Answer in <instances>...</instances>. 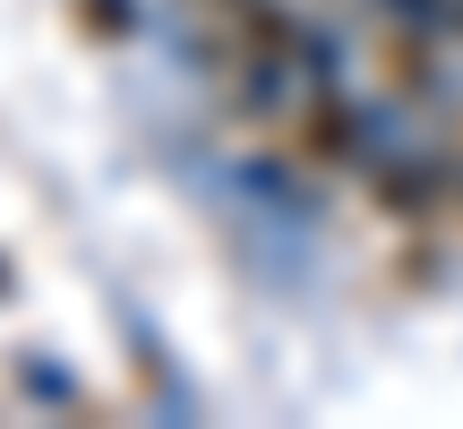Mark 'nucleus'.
<instances>
[{"mask_svg":"<svg viewBox=\"0 0 463 429\" xmlns=\"http://www.w3.org/2000/svg\"><path fill=\"white\" fill-rule=\"evenodd\" d=\"M0 292H9V266H0Z\"/></svg>","mask_w":463,"mask_h":429,"instance_id":"nucleus-1","label":"nucleus"}]
</instances>
